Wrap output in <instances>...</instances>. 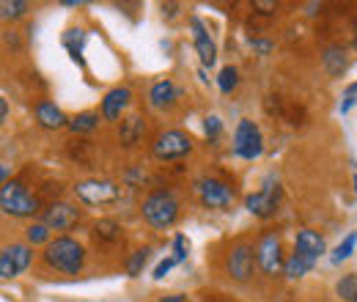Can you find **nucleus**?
Returning <instances> with one entry per match:
<instances>
[{
  "label": "nucleus",
  "mask_w": 357,
  "mask_h": 302,
  "mask_svg": "<svg viewBox=\"0 0 357 302\" xmlns=\"http://www.w3.org/2000/svg\"><path fill=\"white\" fill-rule=\"evenodd\" d=\"M178 212H181V204H178L176 192L174 190H151L143 204H140V217L146 225H151L154 231H168L174 228L178 220Z\"/></svg>",
  "instance_id": "f257e3e1"
},
{
  "label": "nucleus",
  "mask_w": 357,
  "mask_h": 302,
  "mask_svg": "<svg viewBox=\"0 0 357 302\" xmlns=\"http://www.w3.org/2000/svg\"><path fill=\"white\" fill-rule=\"evenodd\" d=\"M45 264L52 272H61V275H80L83 266H86V248L75 239V236H55L42 253Z\"/></svg>",
  "instance_id": "f03ea898"
},
{
  "label": "nucleus",
  "mask_w": 357,
  "mask_h": 302,
  "mask_svg": "<svg viewBox=\"0 0 357 302\" xmlns=\"http://www.w3.org/2000/svg\"><path fill=\"white\" fill-rule=\"evenodd\" d=\"M0 209H3V215L28 220V217H36L42 212V201L22 181H6L0 190Z\"/></svg>",
  "instance_id": "7ed1b4c3"
},
{
  "label": "nucleus",
  "mask_w": 357,
  "mask_h": 302,
  "mask_svg": "<svg viewBox=\"0 0 357 302\" xmlns=\"http://www.w3.org/2000/svg\"><path fill=\"white\" fill-rule=\"evenodd\" d=\"M75 198L86 206H113L119 198H121V187L110 179H99V176H91V179H80L75 181Z\"/></svg>",
  "instance_id": "20e7f679"
},
{
  "label": "nucleus",
  "mask_w": 357,
  "mask_h": 302,
  "mask_svg": "<svg viewBox=\"0 0 357 302\" xmlns=\"http://www.w3.org/2000/svg\"><path fill=\"white\" fill-rule=\"evenodd\" d=\"M192 151V137L181 130H162L151 140V154L160 163H174Z\"/></svg>",
  "instance_id": "39448f33"
},
{
  "label": "nucleus",
  "mask_w": 357,
  "mask_h": 302,
  "mask_svg": "<svg viewBox=\"0 0 357 302\" xmlns=\"http://www.w3.org/2000/svg\"><path fill=\"white\" fill-rule=\"evenodd\" d=\"M192 190H195V198L201 201V206H206V209H228L234 204V187L215 176L195 179Z\"/></svg>",
  "instance_id": "423d86ee"
},
{
  "label": "nucleus",
  "mask_w": 357,
  "mask_h": 302,
  "mask_svg": "<svg viewBox=\"0 0 357 302\" xmlns=\"http://www.w3.org/2000/svg\"><path fill=\"white\" fill-rule=\"evenodd\" d=\"M256 266L267 275L275 278L278 272H283L286 259H283V245H280V236L275 231H264L256 242Z\"/></svg>",
  "instance_id": "0eeeda50"
},
{
  "label": "nucleus",
  "mask_w": 357,
  "mask_h": 302,
  "mask_svg": "<svg viewBox=\"0 0 357 302\" xmlns=\"http://www.w3.org/2000/svg\"><path fill=\"white\" fill-rule=\"evenodd\" d=\"M264 151V137L256 121L242 119L234 130V154L242 160H259Z\"/></svg>",
  "instance_id": "6e6552de"
},
{
  "label": "nucleus",
  "mask_w": 357,
  "mask_h": 302,
  "mask_svg": "<svg viewBox=\"0 0 357 302\" xmlns=\"http://www.w3.org/2000/svg\"><path fill=\"white\" fill-rule=\"evenodd\" d=\"M83 220V209L69 201H52L42 212V222L50 231H72Z\"/></svg>",
  "instance_id": "1a4fd4ad"
},
{
  "label": "nucleus",
  "mask_w": 357,
  "mask_h": 302,
  "mask_svg": "<svg viewBox=\"0 0 357 302\" xmlns=\"http://www.w3.org/2000/svg\"><path fill=\"white\" fill-rule=\"evenodd\" d=\"M253 261H256V248L250 242H236L231 250H228V259H225V269H228V278L245 283L250 280L253 275Z\"/></svg>",
  "instance_id": "9d476101"
},
{
  "label": "nucleus",
  "mask_w": 357,
  "mask_h": 302,
  "mask_svg": "<svg viewBox=\"0 0 357 302\" xmlns=\"http://www.w3.org/2000/svg\"><path fill=\"white\" fill-rule=\"evenodd\" d=\"M278 195H280V187L272 184V179H267V184H264L259 192H253V195L245 198V206H248L250 215L269 217V215H275V209H278Z\"/></svg>",
  "instance_id": "9b49d317"
},
{
  "label": "nucleus",
  "mask_w": 357,
  "mask_h": 302,
  "mask_svg": "<svg viewBox=\"0 0 357 302\" xmlns=\"http://www.w3.org/2000/svg\"><path fill=\"white\" fill-rule=\"evenodd\" d=\"M130 102H132V91L127 86H116L102 96V110H99V113H102L105 121L116 124V121L121 119V113L130 107Z\"/></svg>",
  "instance_id": "f8f14e48"
},
{
  "label": "nucleus",
  "mask_w": 357,
  "mask_h": 302,
  "mask_svg": "<svg viewBox=\"0 0 357 302\" xmlns=\"http://www.w3.org/2000/svg\"><path fill=\"white\" fill-rule=\"evenodd\" d=\"M190 28H192V42H195V50H198L201 63L212 69V66H215V61H218V47H215V42H212V36H209L206 25H204L198 17H190Z\"/></svg>",
  "instance_id": "ddd939ff"
},
{
  "label": "nucleus",
  "mask_w": 357,
  "mask_h": 302,
  "mask_svg": "<svg viewBox=\"0 0 357 302\" xmlns=\"http://www.w3.org/2000/svg\"><path fill=\"white\" fill-rule=\"evenodd\" d=\"M294 250H297L303 259H308L311 264H316V261L327 253V245H324V239H321L316 231L303 228V231H297V236H294Z\"/></svg>",
  "instance_id": "4468645a"
},
{
  "label": "nucleus",
  "mask_w": 357,
  "mask_h": 302,
  "mask_svg": "<svg viewBox=\"0 0 357 302\" xmlns=\"http://www.w3.org/2000/svg\"><path fill=\"white\" fill-rule=\"evenodd\" d=\"M33 116H36L39 127H45V130H61V127H66V124H69V119L63 116V110H61L55 102H50V99L36 102Z\"/></svg>",
  "instance_id": "2eb2a0df"
},
{
  "label": "nucleus",
  "mask_w": 357,
  "mask_h": 302,
  "mask_svg": "<svg viewBox=\"0 0 357 302\" xmlns=\"http://www.w3.org/2000/svg\"><path fill=\"white\" fill-rule=\"evenodd\" d=\"M176 99H178V88H176V83H174L171 77H165V80H157L154 86L149 88V105H151L154 110L171 107Z\"/></svg>",
  "instance_id": "dca6fc26"
},
{
  "label": "nucleus",
  "mask_w": 357,
  "mask_h": 302,
  "mask_svg": "<svg viewBox=\"0 0 357 302\" xmlns=\"http://www.w3.org/2000/svg\"><path fill=\"white\" fill-rule=\"evenodd\" d=\"M91 236L96 245H119L124 242V225L116 220H96L91 228Z\"/></svg>",
  "instance_id": "f3484780"
},
{
  "label": "nucleus",
  "mask_w": 357,
  "mask_h": 302,
  "mask_svg": "<svg viewBox=\"0 0 357 302\" xmlns=\"http://www.w3.org/2000/svg\"><path fill=\"white\" fill-rule=\"evenodd\" d=\"M321 63H324V72H327L330 77H338V75H344V72H347V66H349L347 50H344V47H338V44L327 47V50L321 52Z\"/></svg>",
  "instance_id": "a211bd4d"
},
{
  "label": "nucleus",
  "mask_w": 357,
  "mask_h": 302,
  "mask_svg": "<svg viewBox=\"0 0 357 302\" xmlns=\"http://www.w3.org/2000/svg\"><path fill=\"white\" fill-rule=\"evenodd\" d=\"M99 121H105L102 119V113H96V110H83V113H75L72 119H69V132H75V135H89L99 127Z\"/></svg>",
  "instance_id": "6ab92c4d"
},
{
  "label": "nucleus",
  "mask_w": 357,
  "mask_h": 302,
  "mask_svg": "<svg viewBox=\"0 0 357 302\" xmlns=\"http://www.w3.org/2000/svg\"><path fill=\"white\" fill-rule=\"evenodd\" d=\"M313 266H316V264H311L308 259H303V256H300V253L294 250V253H291V256L286 259V266H283V275H286L289 280H300V278H305V275L311 272Z\"/></svg>",
  "instance_id": "aec40b11"
},
{
  "label": "nucleus",
  "mask_w": 357,
  "mask_h": 302,
  "mask_svg": "<svg viewBox=\"0 0 357 302\" xmlns=\"http://www.w3.org/2000/svg\"><path fill=\"white\" fill-rule=\"evenodd\" d=\"M143 119L140 116H130L127 121H121V130H119V140L124 143V146H135L140 137H143Z\"/></svg>",
  "instance_id": "412c9836"
},
{
  "label": "nucleus",
  "mask_w": 357,
  "mask_h": 302,
  "mask_svg": "<svg viewBox=\"0 0 357 302\" xmlns=\"http://www.w3.org/2000/svg\"><path fill=\"white\" fill-rule=\"evenodd\" d=\"M6 250L11 253V259L17 264V272H25V269L31 266V261H33V248H31L28 242H11V245H6Z\"/></svg>",
  "instance_id": "4be33fe9"
},
{
  "label": "nucleus",
  "mask_w": 357,
  "mask_h": 302,
  "mask_svg": "<svg viewBox=\"0 0 357 302\" xmlns=\"http://www.w3.org/2000/svg\"><path fill=\"white\" fill-rule=\"evenodd\" d=\"M83 42H86V33H83V31H77V28L66 31V36H63L66 50L72 52V58H75L80 66H86V61H83Z\"/></svg>",
  "instance_id": "5701e85b"
},
{
  "label": "nucleus",
  "mask_w": 357,
  "mask_h": 302,
  "mask_svg": "<svg viewBox=\"0 0 357 302\" xmlns=\"http://www.w3.org/2000/svg\"><path fill=\"white\" fill-rule=\"evenodd\" d=\"M25 242L31 245V248H36V245H50L52 239H50V228H47L45 222L39 220V222H31L28 228H25Z\"/></svg>",
  "instance_id": "b1692460"
},
{
  "label": "nucleus",
  "mask_w": 357,
  "mask_h": 302,
  "mask_svg": "<svg viewBox=\"0 0 357 302\" xmlns=\"http://www.w3.org/2000/svg\"><path fill=\"white\" fill-rule=\"evenodd\" d=\"M149 259H151V248L135 250L132 256H130V261H127V275H130V278H137V275L143 272V266L149 264Z\"/></svg>",
  "instance_id": "393cba45"
},
{
  "label": "nucleus",
  "mask_w": 357,
  "mask_h": 302,
  "mask_svg": "<svg viewBox=\"0 0 357 302\" xmlns=\"http://www.w3.org/2000/svg\"><path fill=\"white\" fill-rule=\"evenodd\" d=\"M335 292H338V297L344 302H357V275H344L338 280Z\"/></svg>",
  "instance_id": "a878e982"
},
{
  "label": "nucleus",
  "mask_w": 357,
  "mask_h": 302,
  "mask_svg": "<svg viewBox=\"0 0 357 302\" xmlns=\"http://www.w3.org/2000/svg\"><path fill=\"white\" fill-rule=\"evenodd\" d=\"M28 8H31V6H28L25 0H3V3H0L3 20H20V17H25Z\"/></svg>",
  "instance_id": "bb28decb"
},
{
  "label": "nucleus",
  "mask_w": 357,
  "mask_h": 302,
  "mask_svg": "<svg viewBox=\"0 0 357 302\" xmlns=\"http://www.w3.org/2000/svg\"><path fill=\"white\" fill-rule=\"evenodd\" d=\"M355 245H357V231H352L335 250H333V264H341V261H347L352 253H355Z\"/></svg>",
  "instance_id": "cd10ccee"
},
{
  "label": "nucleus",
  "mask_w": 357,
  "mask_h": 302,
  "mask_svg": "<svg viewBox=\"0 0 357 302\" xmlns=\"http://www.w3.org/2000/svg\"><path fill=\"white\" fill-rule=\"evenodd\" d=\"M239 83V72L234 69V66H225L220 69V75H218V88H220V93H231L234 88Z\"/></svg>",
  "instance_id": "c85d7f7f"
},
{
  "label": "nucleus",
  "mask_w": 357,
  "mask_h": 302,
  "mask_svg": "<svg viewBox=\"0 0 357 302\" xmlns=\"http://www.w3.org/2000/svg\"><path fill=\"white\" fill-rule=\"evenodd\" d=\"M20 272H17V264L11 259V253L3 248V253H0V278L3 280H11V278H17Z\"/></svg>",
  "instance_id": "c756f323"
},
{
  "label": "nucleus",
  "mask_w": 357,
  "mask_h": 302,
  "mask_svg": "<svg viewBox=\"0 0 357 302\" xmlns=\"http://www.w3.org/2000/svg\"><path fill=\"white\" fill-rule=\"evenodd\" d=\"M220 130H223V121H220L218 116H206V119H204V132H206L209 140H215V137L220 135Z\"/></svg>",
  "instance_id": "7c9ffc66"
},
{
  "label": "nucleus",
  "mask_w": 357,
  "mask_h": 302,
  "mask_svg": "<svg viewBox=\"0 0 357 302\" xmlns=\"http://www.w3.org/2000/svg\"><path fill=\"white\" fill-rule=\"evenodd\" d=\"M187 250H190V242H187V236L176 234V239H174V259L184 261V259H187Z\"/></svg>",
  "instance_id": "2f4dec72"
},
{
  "label": "nucleus",
  "mask_w": 357,
  "mask_h": 302,
  "mask_svg": "<svg viewBox=\"0 0 357 302\" xmlns=\"http://www.w3.org/2000/svg\"><path fill=\"white\" fill-rule=\"evenodd\" d=\"M176 264H178V261L174 259V256H171V259H165V261H160V264L154 266V280H162V278H165V275H168V272H171Z\"/></svg>",
  "instance_id": "473e14b6"
},
{
  "label": "nucleus",
  "mask_w": 357,
  "mask_h": 302,
  "mask_svg": "<svg viewBox=\"0 0 357 302\" xmlns=\"http://www.w3.org/2000/svg\"><path fill=\"white\" fill-rule=\"evenodd\" d=\"M250 44H253L259 52H264V55H267V52H272V47H275L272 42H261V39H250Z\"/></svg>",
  "instance_id": "72a5a7b5"
},
{
  "label": "nucleus",
  "mask_w": 357,
  "mask_h": 302,
  "mask_svg": "<svg viewBox=\"0 0 357 302\" xmlns=\"http://www.w3.org/2000/svg\"><path fill=\"white\" fill-rule=\"evenodd\" d=\"M344 99H347V102L341 105V113H349V110H352V105H355L357 99H355V96H344Z\"/></svg>",
  "instance_id": "f704fd0d"
},
{
  "label": "nucleus",
  "mask_w": 357,
  "mask_h": 302,
  "mask_svg": "<svg viewBox=\"0 0 357 302\" xmlns=\"http://www.w3.org/2000/svg\"><path fill=\"white\" fill-rule=\"evenodd\" d=\"M0 119L8 121V102L6 99H0Z\"/></svg>",
  "instance_id": "c9c22d12"
},
{
  "label": "nucleus",
  "mask_w": 357,
  "mask_h": 302,
  "mask_svg": "<svg viewBox=\"0 0 357 302\" xmlns=\"http://www.w3.org/2000/svg\"><path fill=\"white\" fill-rule=\"evenodd\" d=\"M160 302H187V297L184 294H171V297H162Z\"/></svg>",
  "instance_id": "e433bc0d"
},
{
  "label": "nucleus",
  "mask_w": 357,
  "mask_h": 302,
  "mask_svg": "<svg viewBox=\"0 0 357 302\" xmlns=\"http://www.w3.org/2000/svg\"><path fill=\"white\" fill-rule=\"evenodd\" d=\"M355 93H357V83H352V86L347 88V96H355Z\"/></svg>",
  "instance_id": "4c0bfd02"
},
{
  "label": "nucleus",
  "mask_w": 357,
  "mask_h": 302,
  "mask_svg": "<svg viewBox=\"0 0 357 302\" xmlns=\"http://www.w3.org/2000/svg\"><path fill=\"white\" fill-rule=\"evenodd\" d=\"M355 190H357V176H355Z\"/></svg>",
  "instance_id": "58836bf2"
},
{
  "label": "nucleus",
  "mask_w": 357,
  "mask_h": 302,
  "mask_svg": "<svg viewBox=\"0 0 357 302\" xmlns=\"http://www.w3.org/2000/svg\"><path fill=\"white\" fill-rule=\"evenodd\" d=\"M355 28H357V20H355Z\"/></svg>",
  "instance_id": "ea45409f"
}]
</instances>
